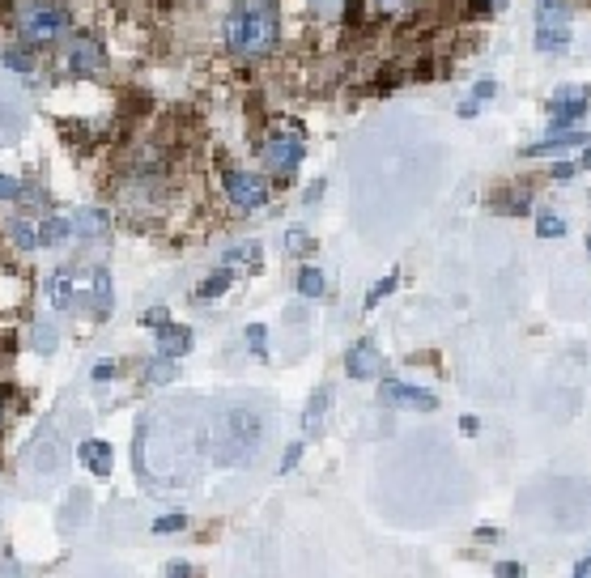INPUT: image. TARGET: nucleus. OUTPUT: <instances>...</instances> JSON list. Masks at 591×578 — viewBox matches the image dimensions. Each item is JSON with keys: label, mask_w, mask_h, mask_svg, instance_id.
Wrapping results in <instances>:
<instances>
[{"label": "nucleus", "mask_w": 591, "mask_h": 578, "mask_svg": "<svg viewBox=\"0 0 591 578\" xmlns=\"http://www.w3.org/2000/svg\"><path fill=\"white\" fill-rule=\"evenodd\" d=\"M383 9H396V5H405V0H379Z\"/></svg>", "instance_id": "obj_36"}, {"label": "nucleus", "mask_w": 591, "mask_h": 578, "mask_svg": "<svg viewBox=\"0 0 591 578\" xmlns=\"http://www.w3.org/2000/svg\"><path fill=\"white\" fill-rule=\"evenodd\" d=\"M9 238H14V247L35 251L39 247V225L26 222V217H14V222H9Z\"/></svg>", "instance_id": "obj_18"}, {"label": "nucleus", "mask_w": 591, "mask_h": 578, "mask_svg": "<svg viewBox=\"0 0 591 578\" xmlns=\"http://www.w3.org/2000/svg\"><path fill=\"white\" fill-rule=\"evenodd\" d=\"M145 379H149V383H171V379H175V366H171V357H162L158 366H149V370H145Z\"/></svg>", "instance_id": "obj_27"}, {"label": "nucleus", "mask_w": 591, "mask_h": 578, "mask_svg": "<svg viewBox=\"0 0 591 578\" xmlns=\"http://www.w3.org/2000/svg\"><path fill=\"white\" fill-rule=\"evenodd\" d=\"M68 22L73 17H68V9L60 0H22L17 5V30H22V39L39 43V47L60 39L68 30Z\"/></svg>", "instance_id": "obj_2"}, {"label": "nucleus", "mask_w": 591, "mask_h": 578, "mask_svg": "<svg viewBox=\"0 0 591 578\" xmlns=\"http://www.w3.org/2000/svg\"><path fill=\"white\" fill-rule=\"evenodd\" d=\"M494 90H498V85H494V81H476L473 98H468V103L460 106V111H464V115H473V111H476V103H486V98H494Z\"/></svg>", "instance_id": "obj_23"}, {"label": "nucleus", "mask_w": 591, "mask_h": 578, "mask_svg": "<svg viewBox=\"0 0 591 578\" xmlns=\"http://www.w3.org/2000/svg\"><path fill=\"white\" fill-rule=\"evenodd\" d=\"M515 196H494V209L498 213H527L532 209V196L527 192H519V187H511Z\"/></svg>", "instance_id": "obj_21"}, {"label": "nucleus", "mask_w": 591, "mask_h": 578, "mask_svg": "<svg viewBox=\"0 0 591 578\" xmlns=\"http://www.w3.org/2000/svg\"><path fill=\"white\" fill-rule=\"evenodd\" d=\"M77 455H81V463H85L94 476H106V473H111V447H106V443H98V438L81 443Z\"/></svg>", "instance_id": "obj_14"}, {"label": "nucleus", "mask_w": 591, "mask_h": 578, "mask_svg": "<svg viewBox=\"0 0 591 578\" xmlns=\"http://www.w3.org/2000/svg\"><path fill=\"white\" fill-rule=\"evenodd\" d=\"M498 574H502V578H515V574H524V565H519V562H502V565H498Z\"/></svg>", "instance_id": "obj_33"}, {"label": "nucleus", "mask_w": 591, "mask_h": 578, "mask_svg": "<svg viewBox=\"0 0 591 578\" xmlns=\"http://www.w3.org/2000/svg\"><path fill=\"white\" fill-rule=\"evenodd\" d=\"M26 192L30 187L22 184V179H5V174H0V200H26Z\"/></svg>", "instance_id": "obj_26"}, {"label": "nucleus", "mask_w": 591, "mask_h": 578, "mask_svg": "<svg viewBox=\"0 0 591 578\" xmlns=\"http://www.w3.org/2000/svg\"><path fill=\"white\" fill-rule=\"evenodd\" d=\"M264 166L276 174V179H294L298 166H303V136L298 132H276L264 141Z\"/></svg>", "instance_id": "obj_5"}, {"label": "nucleus", "mask_w": 591, "mask_h": 578, "mask_svg": "<svg viewBox=\"0 0 591 578\" xmlns=\"http://www.w3.org/2000/svg\"><path fill=\"white\" fill-rule=\"evenodd\" d=\"M179 527H184V514H166V519H158V523H154V532H158V536H175Z\"/></svg>", "instance_id": "obj_29"}, {"label": "nucleus", "mask_w": 591, "mask_h": 578, "mask_svg": "<svg viewBox=\"0 0 591 578\" xmlns=\"http://www.w3.org/2000/svg\"><path fill=\"white\" fill-rule=\"evenodd\" d=\"M154 336H158V357H184L187 349H192V332L179 328V324H158L154 328Z\"/></svg>", "instance_id": "obj_11"}, {"label": "nucleus", "mask_w": 591, "mask_h": 578, "mask_svg": "<svg viewBox=\"0 0 591 578\" xmlns=\"http://www.w3.org/2000/svg\"><path fill=\"white\" fill-rule=\"evenodd\" d=\"M583 141H587L583 132H557V128H553L549 136H545L540 144H532L527 154H532V158H540V154H553V149H570V144H583Z\"/></svg>", "instance_id": "obj_16"}, {"label": "nucleus", "mask_w": 591, "mask_h": 578, "mask_svg": "<svg viewBox=\"0 0 591 578\" xmlns=\"http://www.w3.org/2000/svg\"><path fill=\"white\" fill-rule=\"evenodd\" d=\"M383 404L408 408V413H434V408H438V395L426 392V387H413V383L387 379L383 383Z\"/></svg>", "instance_id": "obj_7"}, {"label": "nucleus", "mask_w": 591, "mask_h": 578, "mask_svg": "<svg viewBox=\"0 0 591 578\" xmlns=\"http://www.w3.org/2000/svg\"><path fill=\"white\" fill-rule=\"evenodd\" d=\"M583 111H587V98H583V90L566 85V90L553 98V128H570V124H578V119H583Z\"/></svg>", "instance_id": "obj_10"}, {"label": "nucleus", "mask_w": 591, "mask_h": 578, "mask_svg": "<svg viewBox=\"0 0 591 578\" xmlns=\"http://www.w3.org/2000/svg\"><path fill=\"white\" fill-rule=\"evenodd\" d=\"M281 39V14L273 0H243L225 17V47L238 60H260Z\"/></svg>", "instance_id": "obj_1"}, {"label": "nucleus", "mask_w": 591, "mask_h": 578, "mask_svg": "<svg viewBox=\"0 0 591 578\" xmlns=\"http://www.w3.org/2000/svg\"><path fill=\"white\" fill-rule=\"evenodd\" d=\"M166 574H192V565H187V562H171V565H166Z\"/></svg>", "instance_id": "obj_35"}, {"label": "nucleus", "mask_w": 591, "mask_h": 578, "mask_svg": "<svg viewBox=\"0 0 591 578\" xmlns=\"http://www.w3.org/2000/svg\"><path fill=\"white\" fill-rule=\"evenodd\" d=\"M68 222H73V234L77 238H103L106 234V213L103 209H77Z\"/></svg>", "instance_id": "obj_13"}, {"label": "nucleus", "mask_w": 591, "mask_h": 578, "mask_svg": "<svg viewBox=\"0 0 591 578\" xmlns=\"http://www.w3.org/2000/svg\"><path fill=\"white\" fill-rule=\"evenodd\" d=\"M255 447H260V421L251 417V413H243V408L225 413V425L217 430V447H213V455H217L222 463H238Z\"/></svg>", "instance_id": "obj_3"}, {"label": "nucleus", "mask_w": 591, "mask_h": 578, "mask_svg": "<svg viewBox=\"0 0 591 578\" xmlns=\"http://www.w3.org/2000/svg\"><path fill=\"white\" fill-rule=\"evenodd\" d=\"M68 68H73V73H81V77H94V73H103V68H106L103 43L90 39V35L73 39V43H68Z\"/></svg>", "instance_id": "obj_8"}, {"label": "nucleus", "mask_w": 591, "mask_h": 578, "mask_svg": "<svg viewBox=\"0 0 591 578\" xmlns=\"http://www.w3.org/2000/svg\"><path fill=\"white\" fill-rule=\"evenodd\" d=\"M345 370H349V379H379L383 370V357L379 349H375V341H357L354 349H349V357H345Z\"/></svg>", "instance_id": "obj_9"}, {"label": "nucleus", "mask_w": 591, "mask_h": 578, "mask_svg": "<svg viewBox=\"0 0 591 578\" xmlns=\"http://www.w3.org/2000/svg\"><path fill=\"white\" fill-rule=\"evenodd\" d=\"M47 294H52V306H55V311H68V306H73V268H60V273L52 276Z\"/></svg>", "instance_id": "obj_17"}, {"label": "nucleus", "mask_w": 591, "mask_h": 578, "mask_svg": "<svg viewBox=\"0 0 591 578\" xmlns=\"http://www.w3.org/2000/svg\"><path fill=\"white\" fill-rule=\"evenodd\" d=\"M5 68L30 73V68H35V55H30V47H9V52H5Z\"/></svg>", "instance_id": "obj_22"}, {"label": "nucleus", "mask_w": 591, "mask_h": 578, "mask_svg": "<svg viewBox=\"0 0 591 578\" xmlns=\"http://www.w3.org/2000/svg\"><path fill=\"white\" fill-rule=\"evenodd\" d=\"M225 289H230V268H222V273H213L209 281H205V285L196 289V298H200V303H213V298H222Z\"/></svg>", "instance_id": "obj_20"}, {"label": "nucleus", "mask_w": 591, "mask_h": 578, "mask_svg": "<svg viewBox=\"0 0 591 578\" xmlns=\"http://www.w3.org/2000/svg\"><path fill=\"white\" fill-rule=\"evenodd\" d=\"M328 395H332L328 387L311 395V404H306V413H303V438H316L319 434V421H324V413H328Z\"/></svg>", "instance_id": "obj_15"}, {"label": "nucleus", "mask_w": 591, "mask_h": 578, "mask_svg": "<svg viewBox=\"0 0 591 578\" xmlns=\"http://www.w3.org/2000/svg\"><path fill=\"white\" fill-rule=\"evenodd\" d=\"M247 349H251L255 357L268 354V332H264L260 324H251V328H247Z\"/></svg>", "instance_id": "obj_25"}, {"label": "nucleus", "mask_w": 591, "mask_h": 578, "mask_svg": "<svg viewBox=\"0 0 591 578\" xmlns=\"http://www.w3.org/2000/svg\"><path fill=\"white\" fill-rule=\"evenodd\" d=\"M392 289H396V276H387V281H379V285H375V289H370V294H366V311H375V306H379L383 298L392 294Z\"/></svg>", "instance_id": "obj_28"}, {"label": "nucleus", "mask_w": 591, "mask_h": 578, "mask_svg": "<svg viewBox=\"0 0 591 578\" xmlns=\"http://www.w3.org/2000/svg\"><path fill=\"white\" fill-rule=\"evenodd\" d=\"M303 447H306V438H303V443H294V447L285 451V460H281V473H294V468H298V460H303Z\"/></svg>", "instance_id": "obj_30"}, {"label": "nucleus", "mask_w": 591, "mask_h": 578, "mask_svg": "<svg viewBox=\"0 0 591 578\" xmlns=\"http://www.w3.org/2000/svg\"><path fill=\"white\" fill-rule=\"evenodd\" d=\"M566 43H570V5L566 0H540L536 47L540 52H562Z\"/></svg>", "instance_id": "obj_4"}, {"label": "nucleus", "mask_w": 591, "mask_h": 578, "mask_svg": "<svg viewBox=\"0 0 591 578\" xmlns=\"http://www.w3.org/2000/svg\"><path fill=\"white\" fill-rule=\"evenodd\" d=\"M39 225V247H60V243H68L73 238V222L68 217H60V213H52V217H43Z\"/></svg>", "instance_id": "obj_12"}, {"label": "nucleus", "mask_w": 591, "mask_h": 578, "mask_svg": "<svg viewBox=\"0 0 591 578\" xmlns=\"http://www.w3.org/2000/svg\"><path fill=\"white\" fill-rule=\"evenodd\" d=\"M111 374H115V366H111V362H103V366H94V379H98V383L111 379Z\"/></svg>", "instance_id": "obj_34"}, {"label": "nucleus", "mask_w": 591, "mask_h": 578, "mask_svg": "<svg viewBox=\"0 0 591 578\" xmlns=\"http://www.w3.org/2000/svg\"><path fill=\"white\" fill-rule=\"evenodd\" d=\"M536 234L540 238H562L566 234V222H562V217H553V213H545V217L536 222Z\"/></svg>", "instance_id": "obj_24"}, {"label": "nucleus", "mask_w": 591, "mask_h": 578, "mask_svg": "<svg viewBox=\"0 0 591 578\" xmlns=\"http://www.w3.org/2000/svg\"><path fill=\"white\" fill-rule=\"evenodd\" d=\"M149 324H154V328H158V324H166V311H162V306H154V311H145V328H149Z\"/></svg>", "instance_id": "obj_32"}, {"label": "nucleus", "mask_w": 591, "mask_h": 578, "mask_svg": "<svg viewBox=\"0 0 591 578\" xmlns=\"http://www.w3.org/2000/svg\"><path fill=\"white\" fill-rule=\"evenodd\" d=\"M324 289H328V281H324L319 268H303V273H298V294H303V298H324Z\"/></svg>", "instance_id": "obj_19"}, {"label": "nucleus", "mask_w": 591, "mask_h": 578, "mask_svg": "<svg viewBox=\"0 0 591 578\" xmlns=\"http://www.w3.org/2000/svg\"><path fill=\"white\" fill-rule=\"evenodd\" d=\"M225 196H230V204L243 209V213L264 209V204H268V184L251 171H230L225 174Z\"/></svg>", "instance_id": "obj_6"}, {"label": "nucleus", "mask_w": 591, "mask_h": 578, "mask_svg": "<svg viewBox=\"0 0 591 578\" xmlns=\"http://www.w3.org/2000/svg\"><path fill=\"white\" fill-rule=\"evenodd\" d=\"M225 260L238 264V260H260V247L255 243H247V247H235V251H225Z\"/></svg>", "instance_id": "obj_31"}]
</instances>
